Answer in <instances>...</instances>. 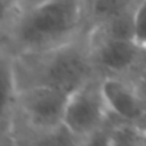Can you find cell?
Listing matches in <instances>:
<instances>
[{
	"instance_id": "obj_1",
	"label": "cell",
	"mask_w": 146,
	"mask_h": 146,
	"mask_svg": "<svg viewBox=\"0 0 146 146\" xmlns=\"http://www.w3.org/2000/svg\"><path fill=\"white\" fill-rule=\"evenodd\" d=\"M83 35L81 0H44L1 10L0 48L11 56L51 49Z\"/></svg>"
},
{
	"instance_id": "obj_2",
	"label": "cell",
	"mask_w": 146,
	"mask_h": 146,
	"mask_svg": "<svg viewBox=\"0 0 146 146\" xmlns=\"http://www.w3.org/2000/svg\"><path fill=\"white\" fill-rule=\"evenodd\" d=\"M11 57L18 90L47 87L71 94L98 76L90 57L87 35L59 47Z\"/></svg>"
},
{
	"instance_id": "obj_3",
	"label": "cell",
	"mask_w": 146,
	"mask_h": 146,
	"mask_svg": "<svg viewBox=\"0 0 146 146\" xmlns=\"http://www.w3.org/2000/svg\"><path fill=\"white\" fill-rule=\"evenodd\" d=\"M68 95L47 87L18 90L5 146H79L76 138L64 124Z\"/></svg>"
},
{
	"instance_id": "obj_4",
	"label": "cell",
	"mask_w": 146,
	"mask_h": 146,
	"mask_svg": "<svg viewBox=\"0 0 146 146\" xmlns=\"http://www.w3.org/2000/svg\"><path fill=\"white\" fill-rule=\"evenodd\" d=\"M108 113L103 79L95 76L68 95L64 124L79 146H87L89 139L105 127Z\"/></svg>"
},
{
	"instance_id": "obj_5",
	"label": "cell",
	"mask_w": 146,
	"mask_h": 146,
	"mask_svg": "<svg viewBox=\"0 0 146 146\" xmlns=\"http://www.w3.org/2000/svg\"><path fill=\"white\" fill-rule=\"evenodd\" d=\"M90 57L102 79L135 80L146 71V48L135 40H89Z\"/></svg>"
},
{
	"instance_id": "obj_6",
	"label": "cell",
	"mask_w": 146,
	"mask_h": 146,
	"mask_svg": "<svg viewBox=\"0 0 146 146\" xmlns=\"http://www.w3.org/2000/svg\"><path fill=\"white\" fill-rule=\"evenodd\" d=\"M103 87L111 111L146 129V103L133 81L103 79Z\"/></svg>"
},
{
	"instance_id": "obj_7",
	"label": "cell",
	"mask_w": 146,
	"mask_h": 146,
	"mask_svg": "<svg viewBox=\"0 0 146 146\" xmlns=\"http://www.w3.org/2000/svg\"><path fill=\"white\" fill-rule=\"evenodd\" d=\"M140 2L141 0H81L83 34L87 35L108 19L135 14Z\"/></svg>"
},
{
	"instance_id": "obj_8",
	"label": "cell",
	"mask_w": 146,
	"mask_h": 146,
	"mask_svg": "<svg viewBox=\"0 0 146 146\" xmlns=\"http://www.w3.org/2000/svg\"><path fill=\"white\" fill-rule=\"evenodd\" d=\"M0 81H1V107H0V145L5 146L10 133L11 120L17 98V86L13 71L11 55L0 48Z\"/></svg>"
},
{
	"instance_id": "obj_9",
	"label": "cell",
	"mask_w": 146,
	"mask_h": 146,
	"mask_svg": "<svg viewBox=\"0 0 146 146\" xmlns=\"http://www.w3.org/2000/svg\"><path fill=\"white\" fill-rule=\"evenodd\" d=\"M105 128L108 133L110 145L146 146V129L119 116L110 110Z\"/></svg>"
},
{
	"instance_id": "obj_10",
	"label": "cell",
	"mask_w": 146,
	"mask_h": 146,
	"mask_svg": "<svg viewBox=\"0 0 146 146\" xmlns=\"http://www.w3.org/2000/svg\"><path fill=\"white\" fill-rule=\"evenodd\" d=\"M133 16L135 14L119 16L108 19L94 30L87 38L89 40H133Z\"/></svg>"
},
{
	"instance_id": "obj_11",
	"label": "cell",
	"mask_w": 146,
	"mask_h": 146,
	"mask_svg": "<svg viewBox=\"0 0 146 146\" xmlns=\"http://www.w3.org/2000/svg\"><path fill=\"white\" fill-rule=\"evenodd\" d=\"M133 40L146 48V0H141L133 16Z\"/></svg>"
},
{
	"instance_id": "obj_12",
	"label": "cell",
	"mask_w": 146,
	"mask_h": 146,
	"mask_svg": "<svg viewBox=\"0 0 146 146\" xmlns=\"http://www.w3.org/2000/svg\"><path fill=\"white\" fill-rule=\"evenodd\" d=\"M44 0H1V10L9 8H27Z\"/></svg>"
},
{
	"instance_id": "obj_13",
	"label": "cell",
	"mask_w": 146,
	"mask_h": 146,
	"mask_svg": "<svg viewBox=\"0 0 146 146\" xmlns=\"http://www.w3.org/2000/svg\"><path fill=\"white\" fill-rule=\"evenodd\" d=\"M138 89V91L140 92L141 97L144 98L145 103H146V71L144 73H141L139 76H137L135 80H132Z\"/></svg>"
}]
</instances>
